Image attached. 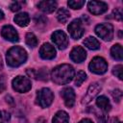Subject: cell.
I'll use <instances>...</instances> for the list:
<instances>
[{
    "label": "cell",
    "instance_id": "12",
    "mask_svg": "<svg viewBox=\"0 0 123 123\" xmlns=\"http://www.w3.org/2000/svg\"><path fill=\"white\" fill-rule=\"evenodd\" d=\"M61 96L62 97L64 104L68 108H72L75 103V92L71 87H64L61 91Z\"/></svg>",
    "mask_w": 123,
    "mask_h": 123
},
{
    "label": "cell",
    "instance_id": "24",
    "mask_svg": "<svg viewBox=\"0 0 123 123\" xmlns=\"http://www.w3.org/2000/svg\"><path fill=\"white\" fill-rule=\"evenodd\" d=\"M36 78H37L39 80H42V81H47L48 80V71H47V69L46 68L39 69V71L37 72Z\"/></svg>",
    "mask_w": 123,
    "mask_h": 123
},
{
    "label": "cell",
    "instance_id": "13",
    "mask_svg": "<svg viewBox=\"0 0 123 123\" xmlns=\"http://www.w3.org/2000/svg\"><path fill=\"white\" fill-rule=\"evenodd\" d=\"M86 58V52L81 46H75L70 52V59L75 62H82Z\"/></svg>",
    "mask_w": 123,
    "mask_h": 123
},
{
    "label": "cell",
    "instance_id": "5",
    "mask_svg": "<svg viewBox=\"0 0 123 123\" xmlns=\"http://www.w3.org/2000/svg\"><path fill=\"white\" fill-rule=\"evenodd\" d=\"M31 81L27 77L17 76L12 80V87L17 92H27L31 89Z\"/></svg>",
    "mask_w": 123,
    "mask_h": 123
},
{
    "label": "cell",
    "instance_id": "35",
    "mask_svg": "<svg viewBox=\"0 0 123 123\" xmlns=\"http://www.w3.org/2000/svg\"><path fill=\"white\" fill-rule=\"evenodd\" d=\"M111 123H121V122H120V121H118V120H117L116 118H112V119H111Z\"/></svg>",
    "mask_w": 123,
    "mask_h": 123
},
{
    "label": "cell",
    "instance_id": "4",
    "mask_svg": "<svg viewBox=\"0 0 123 123\" xmlns=\"http://www.w3.org/2000/svg\"><path fill=\"white\" fill-rule=\"evenodd\" d=\"M54 99V94L53 92L49 89V88H42L39 91H37V104L41 107V108H47L49 107Z\"/></svg>",
    "mask_w": 123,
    "mask_h": 123
},
{
    "label": "cell",
    "instance_id": "21",
    "mask_svg": "<svg viewBox=\"0 0 123 123\" xmlns=\"http://www.w3.org/2000/svg\"><path fill=\"white\" fill-rule=\"evenodd\" d=\"M69 17H70V12H69L66 9L62 8V9L59 10V12H58V13H57V18H58V20H59L60 22L65 23V22L69 19Z\"/></svg>",
    "mask_w": 123,
    "mask_h": 123
},
{
    "label": "cell",
    "instance_id": "36",
    "mask_svg": "<svg viewBox=\"0 0 123 123\" xmlns=\"http://www.w3.org/2000/svg\"><path fill=\"white\" fill-rule=\"evenodd\" d=\"M3 18H4V13H3V12L0 10V20L3 19Z\"/></svg>",
    "mask_w": 123,
    "mask_h": 123
},
{
    "label": "cell",
    "instance_id": "15",
    "mask_svg": "<svg viewBox=\"0 0 123 123\" xmlns=\"http://www.w3.org/2000/svg\"><path fill=\"white\" fill-rule=\"evenodd\" d=\"M37 7L39 10H41L43 12L46 13H50L53 12L56 8H57V3L55 1L52 0H44V1H40L37 4Z\"/></svg>",
    "mask_w": 123,
    "mask_h": 123
},
{
    "label": "cell",
    "instance_id": "20",
    "mask_svg": "<svg viewBox=\"0 0 123 123\" xmlns=\"http://www.w3.org/2000/svg\"><path fill=\"white\" fill-rule=\"evenodd\" d=\"M111 55L113 59L121 61L123 58V51H122V46L120 44H115L111 47Z\"/></svg>",
    "mask_w": 123,
    "mask_h": 123
},
{
    "label": "cell",
    "instance_id": "17",
    "mask_svg": "<svg viewBox=\"0 0 123 123\" xmlns=\"http://www.w3.org/2000/svg\"><path fill=\"white\" fill-rule=\"evenodd\" d=\"M14 22L20 27H26L30 22V17L27 12H20L14 16Z\"/></svg>",
    "mask_w": 123,
    "mask_h": 123
},
{
    "label": "cell",
    "instance_id": "19",
    "mask_svg": "<svg viewBox=\"0 0 123 123\" xmlns=\"http://www.w3.org/2000/svg\"><path fill=\"white\" fill-rule=\"evenodd\" d=\"M84 44H85L88 49H90V50H96V49H98V48L100 47L99 41H98L95 37H86V38L84 40Z\"/></svg>",
    "mask_w": 123,
    "mask_h": 123
},
{
    "label": "cell",
    "instance_id": "6",
    "mask_svg": "<svg viewBox=\"0 0 123 123\" xmlns=\"http://www.w3.org/2000/svg\"><path fill=\"white\" fill-rule=\"evenodd\" d=\"M89 70L96 74H103L108 69V63L105 59L101 57H95L89 63Z\"/></svg>",
    "mask_w": 123,
    "mask_h": 123
},
{
    "label": "cell",
    "instance_id": "2",
    "mask_svg": "<svg viewBox=\"0 0 123 123\" xmlns=\"http://www.w3.org/2000/svg\"><path fill=\"white\" fill-rule=\"evenodd\" d=\"M27 60L26 51L20 46H13L7 52V63L12 67H17Z\"/></svg>",
    "mask_w": 123,
    "mask_h": 123
},
{
    "label": "cell",
    "instance_id": "28",
    "mask_svg": "<svg viewBox=\"0 0 123 123\" xmlns=\"http://www.w3.org/2000/svg\"><path fill=\"white\" fill-rule=\"evenodd\" d=\"M10 113L6 111H0V120H3V121H8L10 120Z\"/></svg>",
    "mask_w": 123,
    "mask_h": 123
},
{
    "label": "cell",
    "instance_id": "30",
    "mask_svg": "<svg viewBox=\"0 0 123 123\" xmlns=\"http://www.w3.org/2000/svg\"><path fill=\"white\" fill-rule=\"evenodd\" d=\"M10 8H11V11H12V12H17V11L20 10L21 6H20V4H19L18 2H13V3L11 4Z\"/></svg>",
    "mask_w": 123,
    "mask_h": 123
},
{
    "label": "cell",
    "instance_id": "32",
    "mask_svg": "<svg viewBox=\"0 0 123 123\" xmlns=\"http://www.w3.org/2000/svg\"><path fill=\"white\" fill-rule=\"evenodd\" d=\"M27 74L30 76V77H33V78H36V75H37V72L34 70V69H27Z\"/></svg>",
    "mask_w": 123,
    "mask_h": 123
},
{
    "label": "cell",
    "instance_id": "16",
    "mask_svg": "<svg viewBox=\"0 0 123 123\" xmlns=\"http://www.w3.org/2000/svg\"><path fill=\"white\" fill-rule=\"evenodd\" d=\"M96 105L99 107L100 110H102V111H105V112L110 111H111V108L109 99H108L106 96H103V95H102V96H99V97L97 98V100H96Z\"/></svg>",
    "mask_w": 123,
    "mask_h": 123
},
{
    "label": "cell",
    "instance_id": "18",
    "mask_svg": "<svg viewBox=\"0 0 123 123\" xmlns=\"http://www.w3.org/2000/svg\"><path fill=\"white\" fill-rule=\"evenodd\" d=\"M52 122L53 123H69V116L65 111H60L54 115Z\"/></svg>",
    "mask_w": 123,
    "mask_h": 123
},
{
    "label": "cell",
    "instance_id": "34",
    "mask_svg": "<svg viewBox=\"0 0 123 123\" xmlns=\"http://www.w3.org/2000/svg\"><path fill=\"white\" fill-rule=\"evenodd\" d=\"M79 123H93L90 119H88V118H85V119H83V120H81Z\"/></svg>",
    "mask_w": 123,
    "mask_h": 123
},
{
    "label": "cell",
    "instance_id": "25",
    "mask_svg": "<svg viewBox=\"0 0 123 123\" xmlns=\"http://www.w3.org/2000/svg\"><path fill=\"white\" fill-rule=\"evenodd\" d=\"M86 75L84 71H79L76 75V78H75V84L76 86H81L83 84V82L86 80Z\"/></svg>",
    "mask_w": 123,
    "mask_h": 123
},
{
    "label": "cell",
    "instance_id": "37",
    "mask_svg": "<svg viewBox=\"0 0 123 123\" xmlns=\"http://www.w3.org/2000/svg\"><path fill=\"white\" fill-rule=\"evenodd\" d=\"M2 67V59H1V57H0V68Z\"/></svg>",
    "mask_w": 123,
    "mask_h": 123
},
{
    "label": "cell",
    "instance_id": "27",
    "mask_svg": "<svg viewBox=\"0 0 123 123\" xmlns=\"http://www.w3.org/2000/svg\"><path fill=\"white\" fill-rule=\"evenodd\" d=\"M111 94H112V97L114 98V101H116V102H119L121 100V98H122V92H121L120 89L113 90L111 92Z\"/></svg>",
    "mask_w": 123,
    "mask_h": 123
},
{
    "label": "cell",
    "instance_id": "23",
    "mask_svg": "<svg viewBox=\"0 0 123 123\" xmlns=\"http://www.w3.org/2000/svg\"><path fill=\"white\" fill-rule=\"evenodd\" d=\"M67 4L70 8L76 10V9H81L83 7V5L85 4V1H83V0H70L67 2Z\"/></svg>",
    "mask_w": 123,
    "mask_h": 123
},
{
    "label": "cell",
    "instance_id": "3",
    "mask_svg": "<svg viewBox=\"0 0 123 123\" xmlns=\"http://www.w3.org/2000/svg\"><path fill=\"white\" fill-rule=\"evenodd\" d=\"M95 33L102 39L110 41L113 37V27L110 23H102L96 26Z\"/></svg>",
    "mask_w": 123,
    "mask_h": 123
},
{
    "label": "cell",
    "instance_id": "7",
    "mask_svg": "<svg viewBox=\"0 0 123 123\" xmlns=\"http://www.w3.org/2000/svg\"><path fill=\"white\" fill-rule=\"evenodd\" d=\"M68 31H69V34H70L72 38H74V39L80 38L85 33L82 20L81 19H74L68 25Z\"/></svg>",
    "mask_w": 123,
    "mask_h": 123
},
{
    "label": "cell",
    "instance_id": "11",
    "mask_svg": "<svg viewBox=\"0 0 123 123\" xmlns=\"http://www.w3.org/2000/svg\"><path fill=\"white\" fill-rule=\"evenodd\" d=\"M1 36L5 39H7L9 41H12L13 42V41H17L18 40V34H17L16 30L11 25H6V26H4L2 28Z\"/></svg>",
    "mask_w": 123,
    "mask_h": 123
},
{
    "label": "cell",
    "instance_id": "29",
    "mask_svg": "<svg viewBox=\"0 0 123 123\" xmlns=\"http://www.w3.org/2000/svg\"><path fill=\"white\" fill-rule=\"evenodd\" d=\"M6 89V78L4 75L0 76V92H3Z\"/></svg>",
    "mask_w": 123,
    "mask_h": 123
},
{
    "label": "cell",
    "instance_id": "8",
    "mask_svg": "<svg viewBox=\"0 0 123 123\" xmlns=\"http://www.w3.org/2000/svg\"><path fill=\"white\" fill-rule=\"evenodd\" d=\"M52 40L53 42L55 43V45L61 49V50H63L67 47L68 45V38L65 35L64 32L61 31V30H58V31H55L53 34H52Z\"/></svg>",
    "mask_w": 123,
    "mask_h": 123
},
{
    "label": "cell",
    "instance_id": "33",
    "mask_svg": "<svg viewBox=\"0 0 123 123\" xmlns=\"http://www.w3.org/2000/svg\"><path fill=\"white\" fill-rule=\"evenodd\" d=\"M6 101H7V103H9L10 105H13V104H14L13 98H12L11 95H7V96H6Z\"/></svg>",
    "mask_w": 123,
    "mask_h": 123
},
{
    "label": "cell",
    "instance_id": "26",
    "mask_svg": "<svg viewBox=\"0 0 123 123\" xmlns=\"http://www.w3.org/2000/svg\"><path fill=\"white\" fill-rule=\"evenodd\" d=\"M122 68H123V66L121 64H118V65L114 66L112 69L113 75H115L119 80H122Z\"/></svg>",
    "mask_w": 123,
    "mask_h": 123
},
{
    "label": "cell",
    "instance_id": "10",
    "mask_svg": "<svg viewBox=\"0 0 123 123\" xmlns=\"http://www.w3.org/2000/svg\"><path fill=\"white\" fill-rule=\"evenodd\" d=\"M88 11L93 14H101L108 10V4L103 1H90L87 4Z\"/></svg>",
    "mask_w": 123,
    "mask_h": 123
},
{
    "label": "cell",
    "instance_id": "14",
    "mask_svg": "<svg viewBox=\"0 0 123 123\" xmlns=\"http://www.w3.org/2000/svg\"><path fill=\"white\" fill-rule=\"evenodd\" d=\"M39 55L44 60H51L56 56V50L50 43H44L39 49Z\"/></svg>",
    "mask_w": 123,
    "mask_h": 123
},
{
    "label": "cell",
    "instance_id": "1",
    "mask_svg": "<svg viewBox=\"0 0 123 123\" xmlns=\"http://www.w3.org/2000/svg\"><path fill=\"white\" fill-rule=\"evenodd\" d=\"M74 68L69 64H61L52 70L51 77L57 85L68 84L74 77Z\"/></svg>",
    "mask_w": 123,
    "mask_h": 123
},
{
    "label": "cell",
    "instance_id": "22",
    "mask_svg": "<svg viewBox=\"0 0 123 123\" xmlns=\"http://www.w3.org/2000/svg\"><path fill=\"white\" fill-rule=\"evenodd\" d=\"M25 41H26L27 45H29L30 47H36L37 45V38L33 33H28L26 35Z\"/></svg>",
    "mask_w": 123,
    "mask_h": 123
},
{
    "label": "cell",
    "instance_id": "9",
    "mask_svg": "<svg viewBox=\"0 0 123 123\" xmlns=\"http://www.w3.org/2000/svg\"><path fill=\"white\" fill-rule=\"evenodd\" d=\"M101 85L98 84V83H93L91 84L88 88H87V91L86 93V95L83 97V100H82V104L83 105H86L88 104L89 102H91V100L93 98H95V96L100 92L101 90Z\"/></svg>",
    "mask_w": 123,
    "mask_h": 123
},
{
    "label": "cell",
    "instance_id": "31",
    "mask_svg": "<svg viewBox=\"0 0 123 123\" xmlns=\"http://www.w3.org/2000/svg\"><path fill=\"white\" fill-rule=\"evenodd\" d=\"M113 14H114V18L116 20H121L122 19V12L120 9H115L113 11Z\"/></svg>",
    "mask_w": 123,
    "mask_h": 123
}]
</instances>
